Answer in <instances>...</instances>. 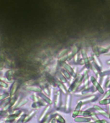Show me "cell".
Masks as SVG:
<instances>
[{"label":"cell","mask_w":110,"mask_h":123,"mask_svg":"<svg viewBox=\"0 0 110 123\" xmlns=\"http://www.w3.org/2000/svg\"><path fill=\"white\" fill-rule=\"evenodd\" d=\"M62 74L67 79H69L70 78V75H69V73L67 71H66V70H62Z\"/></svg>","instance_id":"13"},{"label":"cell","mask_w":110,"mask_h":123,"mask_svg":"<svg viewBox=\"0 0 110 123\" xmlns=\"http://www.w3.org/2000/svg\"><path fill=\"white\" fill-rule=\"evenodd\" d=\"M57 119L58 121H59V122H60V123H65V121L64 120L63 118L62 117H61L60 115H57Z\"/></svg>","instance_id":"20"},{"label":"cell","mask_w":110,"mask_h":123,"mask_svg":"<svg viewBox=\"0 0 110 123\" xmlns=\"http://www.w3.org/2000/svg\"><path fill=\"white\" fill-rule=\"evenodd\" d=\"M110 96V90H108L107 92L105 93V94H104V97H103V99H107L108 98H109Z\"/></svg>","instance_id":"18"},{"label":"cell","mask_w":110,"mask_h":123,"mask_svg":"<svg viewBox=\"0 0 110 123\" xmlns=\"http://www.w3.org/2000/svg\"><path fill=\"white\" fill-rule=\"evenodd\" d=\"M90 80L91 82L92 83V84L94 85L95 88L98 90V92H100V94H103V93H104V90H103L102 86L99 84V83L96 81L95 78L94 76H91Z\"/></svg>","instance_id":"2"},{"label":"cell","mask_w":110,"mask_h":123,"mask_svg":"<svg viewBox=\"0 0 110 123\" xmlns=\"http://www.w3.org/2000/svg\"><path fill=\"white\" fill-rule=\"evenodd\" d=\"M70 102H71V96L69 94H68L66 96V111H68L70 107Z\"/></svg>","instance_id":"6"},{"label":"cell","mask_w":110,"mask_h":123,"mask_svg":"<svg viewBox=\"0 0 110 123\" xmlns=\"http://www.w3.org/2000/svg\"><path fill=\"white\" fill-rule=\"evenodd\" d=\"M81 55L82 56L83 60H84V64L86 65H88L89 63V58L87 56L86 52L84 49L81 50Z\"/></svg>","instance_id":"4"},{"label":"cell","mask_w":110,"mask_h":123,"mask_svg":"<svg viewBox=\"0 0 110 123\" xmlns=\"http://www.w3.org/2000/svg\"><path fill=\"white\" fill-rule=\"evenodd\" d=\"M79 111H78V110H75V111H73V115H72V116H73V117H76L77 115H79Z\"/></svg>","instance_id":"21"},{"label":"cell","mask_w":110,"mask_h":123,"mask_svg":"<svg viewBox=\"0 0 110 123\" xmlns=\"http://www.w3.org/2000/svg\"><path fill=\"white\" fill-rule=\"evenodd\" d=\"M83 103L82 101H79V103H78V104H77V106H76V108H75V110H78V111H79L80 110V109H81V106H82V105Z\"/></svg>","instance_id":"15"},{"label":"cell","mask_w":110,"mask_h":123,"mask_svg":"<svg viewBox=\"0 0 110 123\" xmlns=\"http://www.w3.org/2000/svg\"><path fill=\"white\" fill-rule=\"evenodd\" d=\"M107 63H108L109 65H110V60H108V61H107Z\"/></svg>","instance_id":"25"},{"label":"cell","mask_w":110,"mask_h":123,"mask_svg":"<svg viewBox=\"0 0 110 123\" xmlns=\"http://www.w3.org/2000/svg\"><path fill=\"white\" fill-rule=\"evenodd\" d=\"M60 99H61V93L59 91H58L57 93V97H56V100H55V105L57 106H59L60 103Z\"/></svg>","instance_id":"11"},{"label":"cell","mask_w":110,"mask_h":123,"mask_svg":"<svg viewBox=\"0 0 110 123\" xmlns=\"http://www.w3.org/2000/svg\"><path fill=\"white\" fill-rule=\"evenodd\" d=\"M58 85H59L60 89L62 91L63 93H64V94H66V93H67V90H66V88L64 87V86L62 85V83H61L59 82V81H58Z\"/></svg>","instance_id":"10"},{"label":"cell","mask_w":110,"mask_h":123,"mask_svg":"<svg viewBox=\"0 0 110 123\" xmlns=\"http://www.w3.org/2000/svg\"><path fill=\"white\" fill-rule=\"evenodd\" d=\"M107 77H108V75H106V76H104L102 77V80H101V82L104 85H105L106 83V79H107Z\"/></svg>","instance_id":"19"},{"label":"cell","mask_w":110,"mask_h":123,"mask_svg":"<svg viewBox=\"0 0 110 123\" xmlns=\"http://www.w3.org/2000/svg\"><path fill=\"white\" fill-rule=\"evenodd\" d=\"M102 123V122H101V121H95V122H93V123Z\"/></svg>","instance_id":"23"},{"label":"cell","mask_w":110,"mask_h":123,"mask_svg":"<svg viewBox=\"0 0 110 123\" xmlns=\"http://www.w3.org/2000/svg\"><path fill=\"white\" fill-rule=\"evenodd\" d=\"M91 69H93V71H94V73L97 74H98V69H97V68H96V67H95V65L94 63H93L92 65H91Z\"/></svg>","instance_id":"16"},{"label":"cell","mask_w":110,"mask_h":123,"mask_svg":"<svg viewBox=\"0 0 110 123\" xmlns=\"http://www.w3.org/2000/svg\"><path fill=\"white\" fill-rule=\"evenodd\" d=\"M101 122H102V123H108V122H107L106 121H105V120H102Z\"/></svg>","instance_id":"24"},{"label":"cell","mask_w":110,"mask_h":123,"mask_svg":"<svg viewBox=\"0 0 110 123\" xmlns=\"http://www.w3.org/2000/svg\"><path fill=\"white\" fill-rule=\"evenodd\" d=\"M94 109L96 110L97 112H98L99 113H100V114H102V115H103L104 116H106V117H108V118H109V115H108V113H106V111H104V110L102 109L101 108L99 107L98 106H96V105H95L94 106Z\"/></svg>","instance_id":"5"},{"label":"cell","mask_w":110,"mask_h":123,"mask_svg":"<svg viewBox=\"0 0 110 123\" xmlns=\"http://www.w3.org/2000/svg\"><path fill=\"white\" fill-rule=\"evenodd\" d=\"M93 51L94 52V53L95 55H96L97 56H99L100 53H99V50H98V47H96V46H93Z\"/></svg>","instance_id":"14"},{"label":"cell","mask_w":110,"mask_h":123,"mask_svg":"<svg viewBox=\"0 0 110 123\" xmlns=\"http://www.w3.org/2000/svg\"><path fill=\"white\" fill-rule=\"evenodd\" d=\"M91 119L87 117H76L75 119V121L76 123H88L90 121Z\"/></svg>","instance_id":"3"},{"label":"cell","mask_w":110,"mask_h":123,"mask_svg":"<svg viewBox=\"0 0 110 123\" xmlns=\"http://www.w3.org/2000/svg\"><path fill=\"white\" fill-rule=\"evenodd\" d=\"M93 60H94V62L95 63V65H97L98 67H102V63L100 62V60L98 59V56L95 55H93Z\"/></svg>","instance_id":"8"},{"label":"cell","mask_w":110,"mask_h":123,"mask_svg":"<svg viewBox=\"0 0 110 123\" xmlns=\"http://www.w3.org/2000/svg\"><path fill=\"white\" fill-rule=\"evenodd\" d=\"M59 76H60L59 78H60V80H61V82L62 83H66V78L62 74H60Z\"/></svg>","instance_id":"17"},{"label":"cell","mask_w":110,"mask_h":123,"mask_svg":"<svg viewBox=\"0 0 110 123\" xmlns=\"http://www.w3.org/2000/svg\"><path fill=\"white\" fill-rule=\"evenodd\" d=\"M108 115H109V118L110 119V104L108 105Z\"/></svg>","instance_id":"22"},{"label":"cell","mask_w":110,"mask_h":123,"mask_svg":"<svg viewBox=\"0 0 110 123\" xmlns=\"http://www.w3.org/2000/svg\"><path fill=\"white\" fill-rule=\"evenodd\" d=\"M100 105H109L110 104V99H104L100 101Z\"/></svg>","instance_id":"12"},{"label":"cell","mask_w":110,"mask_h":123,"mask_svg":"<svg viewBox=\"0 0 110 123\" xmlns=\"http://www.w3.org/2000/svg\"><path fill=\"white\" fill-rule=\"evenodd\" d=\"M62 66H63V67L65 69L66 71H67L68 73H73V69H72V67L70 66V65H69L68 64H67L66 63H65V62H62Z\"/></svg>","instance_id":"7"},{"label":"cell","mask_w":110,"mask_h":123,"mask_svg":"<svg viewBox=\"0 0 110 123\" xmlns=\"http://www.w3.org/2000/svg\"><path fill=\"white\" fill-rule=\"evenodd\" d=\"M96 98V96H91L89 97H88V98H84L82 99L81 100V101H82L84 103H88L89 101H92L93 100L95 99Z\"/></svg>","instance_id":"9"},{"label":"cell","mask_w":110,"mask_h":123,"mask_svg":"<svg viewBox=\"0 0 110 123\" xmlns=\"http://www.w3.org/2000/svg\"><path fill=\"white\" fill-rule=\"evenodd\" d=\"M83 80V76H79L76 78L75 81H73V83L71 84L70 86V88H69V91L71 92H75V90H77V88H78L81 83V82Z\"/></svg>","instance_id":"1"}]
</instances>
